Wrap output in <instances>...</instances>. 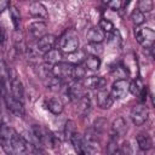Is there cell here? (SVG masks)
<instances>
[{
    "mask_svg": "<svg viewBox=\"0 0 155 155\" xmlns=\"http://www.w3.org/2000/svg\"><path fill=\"white\" fill-rule=\"evenodd\" d=\"M59 51L64 53H74L79 48V36L74 29H67L58 39Z\"/></svg>",
    "mask_w": 155,
    "mask_h": 155,
    "instance_id": "cell-1",
    "label": "cell"
},
{
    "mask_svg": "<svg viewBox=\"0 0 155 155\" xmlns=\"http://www.w3.org/2000/svg\"><path fill=\"white\" fill-rule=\"evenodd\" d=\"M31 130H33V133H34L35 138L38 139V142L40 144H42L45 147H50V148L56 147L57 138L51 131H48L47 128H45L42 126H39V125H34Z\"/></svg>",
    "mask_w": 155,
    "mask_h": 155,
    "instance_id": "cell-2",
    "label": "cell"
},
{
    "mask_svg": "<svg viewBox=\"0 0 155 155\" xmlns=\"http://www.w3.org/2000/svg\"><path fill=\"white\" fill-rule=\"evenodd\" d=\"M53 76L59 79L63 82H71L75 81L74 79V65L70 63H58L52 67Z\"/></svg>",
    "mask_w": 155,
    "mask_h": 155,
    "instance_id": "cell-3",
    "label": "cell"
},
{
    "mask_svg": "<svg viewBox=\"0 0 155 155\" xmlns=\"http://www.w3.org/2000/svg\"><path fill=\"white\" fill-rule=\"evenodd\" d=\"M2 97H4V101H5V104L7 107V109L13 113L15 115L17 116H23L24 115V107H23V103L18 102L17 99L13 98V96L8 92V88H4V92H2Z\"/></svg>",
    "mask_w": 155,
    "mask_h": 155,
    "instance_id": "cell-4",
    "label": "cell"
},
{
    "mask_svg": "<svg viewBox=\"0 0 155 155\" xmlns=\"http://www.w3.org/2000/svg\"><path fill=\"white\" fill-rule=\"evenodd\" d=\"M136 40L138 44H140L145 48H153L154 41H155V31L151 28H140L136 33Z\"/></svg>",
    "mask_w": 155,
    "mask_h": 155,
    "instance_id": "cell-5",
    "label": "cell"
},
{
    "mask_svg": "<svg viewBox=\"0 0 155 155\" xmlns=\"http://www.w3.org/2000/svg\"><path fill=\"white\" fill-rule=\"evenodd\" d=\"M131 120L132 122L136 125V126H142L147 120H148V116H149V110L145 105L143 104H138L136 107L132 108L131 110Z\"/></svg>",
    "mask_w": 155,
    "mask_h": 155,
    "instance_id": "cell-6",
    "label": "cell"
},
{
    "mask_svg": "<svg viewBox=\"0 0 155 155\" xmlns=\"http://www.w3.org/2000/svg\"><path fill=\"white\" fill-rule=\"evenodd\" d=\"M56 41H57V39H56L54 35L46 34L45 36H42L41 39H39V40L35 42L34 48H35V51H36L38 53H42V54H45L46 52H48L50 50L53 48Z\"/></svg>",
    "mask_w": 155,
    "mask_h": 155,
    "instance_id": "cell-7",
    "label": "cell"
},
{
    "mask_svg": "<svg viewBox=\"0 0 155 155\" xmlns=\"http://www.w3.org/2000/svg\"><path fill=\"white\" fill-rule=\"evenodd\" d=\"M10 90H11V94L13 96L15 99H17L18 102L23 103L24 101V88H23V84L19 80V78L13 74L12 76H10Z\"/></svg>",
    "mask_w": 155,
    "mask_h": 155,
    "instance_id": "cell-8",
    "label": "cell"
},
{
    "mask_svg": "<svg viewBox=\"0 0 155 155\" xmlns=\"http://www.w3.org/2000/svg\"><path fill=\"white\" fill-rule=\"evenodd\" d=\"M128 85H130V82L126 79L125 80H116L113 84L111 91H110V96L113 97V99L124 98L128 92Z\"/></svg>",
    "mask_w": 155,
    "mask_h": 155,
    "instance_id": "cell-9",
    "label": "cell"
},
{
    "mask_svg": "<svg viewBox=\"0 0 155 155\" xmlns=\"http://www.w3.org/2000/svg\"><path fill=\"white\" fill-rule=\"evenodd\" d=\"M65 93L68 94L69 99L78 102L81 97H84V96H85L84 85H82L81 82L76 81V80H75V81H71V82H69V85H68V87H67Z\"/></svg>",
    "mask_w": 155,
    "mask_h": 155,
    "instance_id": "cell-10",
    "label": "cell"
},
{
    "mask_svg": "<svg viewBox=\"0 0 155 155\" xmlns=\"http://www.w3.org/2000/svg\"><path fill=\"white\" fill-rule=\"evenodd\" d=\"M46 29H47V25L42 21H36V22H33L28 25V33L30 34V36L33 39H38V40L47 34Z\"/></svg>",
    "mask_w": 155,
    "mask_h": 155,
    "instance_id": "cell-11",
    "label": "cell"
},
{
    "mask_svg": "<svg viewBox=\"0 0 155 155\" xmlns=\"http://www.w3.org/2000/svg\"><path fill=\"white\" fill-rule=\"evenodd\" d=\"M107 85V80L102 76H90L87 79H85L84 81V86L88 90H104Z\"/></svg>",
    "mask_w": 155,
    "mask_h": 155,
    "instance_id": "cell-12",
    "label": "cell"
},
{
    "mask_svg": "<svg viewBox=\"0 0 155 155\" xmlns=\"http://www.w3.org/2000/svg\"><path fill=\"white\" fill-rule=\"evenodd\" d=\"M96 99H97V104L102 108V109H109L113 103H114V99L113 97L110 96L109 92H107L105 90H101L97 92V96H96Z\"/></svg>",
    "mask_w": 155,
    "mask_h": 155,
    "instance_id": "cell-13",
    "label": "cell"
},
{
    "mask_svg": "<svg viewBox=\"0 0 155 155\" xmlns=\"http://www.w3.org/2000/svg\"><path fill=\"white\" fill-rule=\"evenodd\" d=\"M28 10H29V13H30L33 17H38V18L45 19V18H47V16H48L46 7H45L41 2H39V1L30 2Z\"/></svg>",
    "mask_w": 155,
    "mask_h": 155,
    "instance_id": "cell-14",
    "label": "cell"
},
{
    "mask_svg": "<svg viewBox=\"0 0 155 155\" xmlns=\"http://www.w3.org/2000/svg\"><path fill=\"white\" fill-rule=\"evenodd\" d=\"M45 107L48 111H51L52 114L54 115H58L63 111L64 109V105H63V102L61 101V98H57V97H52V98H48L46 99L45 102Z\"/></svg>",
    "mask_w": 155,
    "mask_h": 155,
    "instance_id": "cell-15",
    "label": "cell"
},
{
    "mask_svg": "<svg viewBox=\"0 0 155 155\" xmlns=\"http://www.w3.org/2000/svg\"><path fill=\"white\" fill-rule=\"evenodd\" d=\"M86 39L90 44H101L105 39V34L99 28L93 27V28L88 29V31L86 34Z\"/></svg>",
    "mask_w": 155,
    "mask_h": 155,
    "instance_id": "cell-16",
    "label": "cell"
},
{
    "mask_svg": "<svg viewBox=\"0 0 155 155\" xmlns=\"http://www.w3.org/2000/svg\"><path fill=\"white\" fill-rule=\"evenodd\" d=\"M111 130H113V133L114 136H124L126 132H127V124L125 121L124 117L119 116L116 117L114 121H113V125H111Z\"/></svg>",
    "mask_w": 155,
    "mask_h": 155,
    "instance_id": "cell-17",
    "label": "cell"
},
{
    "mask_svg": "<svg viewBox=\"0 0 155 155\" xmlns=\"http://www.w3.org/2000/svg\"><path fill=\"white\" fill-rule=\"evenodd\" d=\"M44 58H45V62L47 64L54 65V64L61 63V61H62V52L58 48H52V50H50L48 52H46L44 54Z\"/></svg>",
    "mask_w": 155,
    "mask_h": 155,
    "instance_id": "cell-18",
    "label": "cell"
},
{
    "mask_svg": "<svg viewBox=\"0 0 155 155\" xmlns=\"http://www.w3.org/2000/svg\"><path fill=\"white\" fill-rule=\"evenodd\" d=\"M136 140H137V143H138L139 149H142V150H144V151L153 148V139H151V137H150L149 134H147V133H139V134L136 137Z\"/></svg>",
    "mask_w": 155,
    "mask_h": 155,
    "instance_id": "cell-19",
    "label": "cell"
},
{
    "mask_svg": "<svg viewBox=\"0 0 155 155\" xmlns=\"http://www.w3.org/2000/svg\"><path fill=\"white\" fill-rule=\"evenodd\" d=\"M101 63H102L101 58L97 56H86V58L84 61L85 68L90 69V70H98L101 68Z\"/></svg>",
    "mask_w": 155,
    "mask_h": 155,
    "instance_id": "cell-20",
    "label": "cell"
},
{
    "mask_svg": "<svg viewBox=\"0 0 155 155\" xmlns=\"http://www.w3.org/2000/svg\"><path fill=\"white\" fill-rule=\"evenodd\" d=\"M52 67H53V65L47 64V63L41 64V65L39 67V75H40V78H41L42 80L47 81L48 79H51V78L53 76V73H52Z\"/></svg>",
    "mask_w": 155,
    "mask_h": 155,
    "instance_id": "cell-21",
    "label": "cell"
},
{
    "mask_svg": "<svg viewBox=\"0 0 155 155\" xmlns=\"http://www.w3.org/2000/svg\"><path fill=\"white\" fill-rule=\"evenodd\" d=\"M144 87H145V86L143 85V82H142L140 79H134V80L128 85V91H130L133 96H139V94L142 93V91H143Z\"/></svg>",
    "mask_w": 155,
    "mask_h": 155,
    "instance_id": "cell-22",
    "label": "cell"
},
{
    "mask_svg": "<svg viewBox=\"0 0 155 155\" xmlns=\"http://www.w3.org/2000/svg\"><path fill=\"white\" fill-rule=\"evenodd\" d=\"M78 103H79V111L82 115H86V114L90 113V110H91V101H90V98L87 96L81 97L78 101Z\"/></svg>",
    "mask_w": 155,
    "mask_h": 155,
    "instance_id": "cell-23",
    "label": "cell"
},
{
    "mask_svg": "<svg viewBox=\"0 0 155 155\" xmlns=\"http://www.w3.org/2000/svg\"><path fill=\"white\" fill-rule=\"evenodd\" d=\"M10 16H11L15 30L17 31L19 29V24H21V15H19V11L17 10V7L13 5H10Z\"/></svg>",
    "mask_w": 155,
    "mask_h": 155,
    "instance_id": "cell-24",
    "label": "cell"
},
{
    "mask_svg": "<svg viewBox=\"0 0 155 155\" xmlns=\"http://www.w3.org/2000/svg\"><path fill=\"white\" fill-rule=\"evenodd\" d=\"M46 85H47V88H50L51 91L58 92V91H61V88L63 87V81H61L59 79L52 76L51 79H48V80L46 81Z\"/></svg>",
    "mask_w": 155,
    "mask_h": 155,
    "instance_id": "cell-25",
    "label": "cell"
},
{
    "mask_svg": "<svg viewBox=\"0 0 155 155\" xmlns=\"http://www.w3.org/2000/svg\"><path fill=\"white\" fill-rule=\"evenodd\" d=\"M111 74L116 78H119L117 80H125V78L128 75V69L127 67H124V65H117L114 68V70L111 71Z\"/></svg>",
    "mask_w": 155,
    "mask_h": 155,
    "instance_id": "cell-26",
    "label": "cell"
},
{
    "mask_svg": "<svg viewBox=\"0 0 155 155\" xmlns=\"http://www.w3.org/2000/svg\"><path fill=\"white\" fill-rule=\"evenodd\" d=\"M86 51L90 53V56H97L99 57V54L103 52V47L101 44H88L86 47Z\"/></svg>",
    "mask_w": 155,
    "mask_h": 155,
    "instance_id": "cell-27",
    "label": "cell"
},
{
    "mask_svg": "<svg viewBox=\"0 0 155 155\" xmlns=\"http://www.w3.org/2000/svg\"><path fill=\"white\" fill-rule=\"evenodd\" d=\"M119 150H120V148H119V145H117L116 138H115V136H113V137L109 139L108 144H107V155H113V154H115V153L119 151Z\"/></svg>",
    "mask_w": 155,
    "mask_h": 155,
    "instance_id": "cell-28",
    "label": "cell"
},
{
    "mask_svg": "<svg viewBox=\"0 0 155 155\" xmlns=\"http://www.w3.org/2000/svg\"><path fill=\"white\" fill-rule=\"evenodd\" d=\"M98 28L105 34V33H111L115 28H114V24L109 21V19H105V18H103V19H101L99 21V25H98Z\"/></svg>",
    "mask_w": 155,
    "mask_h": 155,
    "instance_id": "cell-29",
    "label": "cell"
},
{
    "mask_svg": "<svg viewBox=\"0 0 155 155\" xmlns=\"http://www.w3.org/2000/svg\"><path fill=\"white\" fill-rule=\"evenodd\" d=\"M153 6H154V4H153L151 0H140L138 2V8L137 10L140 11L142 13H144V12L151 11L153 10Z\"/></svg>",
    "mask_w": 155,
    "mask_h": 155,
    "instance_id": "cell-30",
    "label": "cell"
},
{
    "mask_svg": "<svg viewBox=\"0 0 155 155\" xmlns=\"http://www.w3.org/2000/svg\"><path fill=\"white\" fill-rule=\"evenodd\" d=\"M131 19L136 25H139L145 21V15L142 13L140 11H138V10H134L132 12V15H131Z\"/></svg>",
    "mask_w": 155,
    "mask_h": 155,
    "instance_id": "cell-31",
    "label": "cell"
},
{
    "mask_svg": "<svg viewBox=\"0 0 155 155\" xmlns=\"http://www.w3.org/2000/svg\"><path fill=\"white\" fill-rule=\"evenodd\" d=\"M75 133H76L75 122L71 121V120H69V121L67 122V125H65V137H67V139H70Z\"/></svg>",
    "mask_w": 155,
    "mask_h": 155,
    "instance_id": "cell-32",
    "label": "cell"
},
{
    "mask_svg": "<svg viewBox=\"0 0 155 155\" xmlns=\"http://www.w3.org/2000/svg\"><path fill=\"white\" fill-rule=\"evenodd\" d=\"M85 58H86V56L81 51H78V54H76V51L74 53H70V62L75 63V65H79L81 62L85 61Z\"/></svg>",
    "mask_w": 155,
    "mask_h": 155,
    "instance_id": "cell-33",
    "label": "cell"
},
{
    "mask_svg": "<svg viewBox=\"0 0 155 155\" xmlns=\"http://www.w3.org/2000/svg\"><path fill=\"white\" fill-rule=\"evenodd\" d=\"M110 44H113L114 46H119L121 44V35H120V31L114 29L111 31V35H110Z\"/></svg>",
    "mask_w": 155,
    "mask_h": 155,
    "instance_id": "cell-34",
    "label": "cell"
},
{
    "mask_svg": "<svg viewBox=\"0 0 155 155\" xmlns=\"http://www.w3.org/2000/svg\"><path fill=\"white\" fill-rule=\"evenodd\" d=\"M107 5H108L110 8H113V10H120V7L122 6V2L119 1V0H114V1H109Z\"/></svg>",
    "mask_w": 155,
    "mask_h": 155,
    "instance_id": "cell-35",
    "label": "cell"
},
{
    "mask_svg": "<svg viewBox=\"0 0 155 155\" xmlns=\"http://www.w3.org/2000/svg\"><path fill=\"white\" fill-rule=\"evenodd\" d=\"M7 7H10V2L8 1H1L0 0V12H2L4 10H7Z\"/></svg>",
    "mask_w": 155,
    "mask_h": 155,
    "instance_id": "cell-36",
    "label": "cell"
},
{
    "mask_svg": "<svg viewBox=\"0 0 155 155\" xmlns=\"http://www.w3.org/2000/svg\"><path fill=\"white\" fill-rule=\"evenodd\" d=\"M5 42V31H4V29L0 27V44L2 45Z\"/></svg>",
    "mask_w": 155,
    "mask_h": 155,
    "instance_id": "cell-37",
    "label": "cell"
},
{
    "mask_svg": "<svg viewBox=\"0 0 155 155\" xmlns=\"http://www.w3.org/2000/svg\"><path fill=\"white\" fill-rule=\"evenodd\" d=\"M34 153H35V155H48L45 150H42V149H38V148L34 149Z\"/></svg>",
    "mask_w": 155,
    "mask_h": 155,
    "instance_id": "cell-38",
    "label": "cell"
},
{
    "mask_svg": "<svg viewBox=\"0 0 155 155\" xmlns=\"http://www.w3.org/2000/svg\"><path fill=\"white\" fill-rule=\"evenodd\" d=\"M25 155H35V153H34V151H29V150H28V151L25 153Z\"/></svg>",
    "mask_w": 155,
    "mask_h": 155,
    "instance_id": "cell-39",
    "label": "cell"
}]
</instances>
